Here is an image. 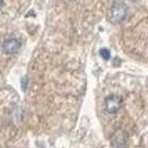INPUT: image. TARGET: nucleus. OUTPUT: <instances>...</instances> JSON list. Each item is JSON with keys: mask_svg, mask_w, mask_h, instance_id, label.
I'll use <instances>...</instances> for the list:
<instances>
[{"mask_svg": "<svg viewBox=\"0 0 148 148\" xmlns=\"http://www.w3.org/2000/svg\"><path fill=\"white\" fill-rule=\"evenodd\" d=\"M100 56H101L104 60H111V53L108 49H101V50H100Z\"/></svg>", "mask_w": 148, "mask_h": 148, "instance_id": "obj_5", "label": "nucleus"}, {"mask_svg": "<svg viewBox=\"0 0 148 148\" xmlns=\"http://www.w3.org/2000/svg\"><path fill=\"white\" fill-rule=\"evenodd\" d=\"M127 15V7L125 3L116 1L112 4L110 11V21L112 24H121Z\"/></svg>", "mask_w": 148, "mask_h": 148, "instance_id": "obj_1", "label": "nucleus"}, {"mask_svg": "<svg viewBox=\"0 0 148 148\" xmlns=\"http://www.w3.org/2000/svg\"><path fill=\"white\" fill-rule=\"evenodd\" d=\"M3 6V0H0V7Z\"/></svg>", "mask_w": 148, "mask_h": 148, "instance_id": "obj_7", "label": "nucleus"}, {"mask_svg": "<svg viewBox=\"0 0 148 148\" xmlns=\"http://www.w3.org/2000/svg\"><path fill=\"white\" fill-rule=\"evenodd\" d=\"M126 143H127V134H126V132L116 130L115 133H114V136H112V138H111V144L116 148H121V147H125Z\"/></svg>", "mask_w": 148, "mask_h": 148, "instance_id": "obj_3", "label": "nucleus"}, {"mask_svg": "<svg viewBox=\"0 0 148 148\" xmlns=\"http://www.w3.org/2000/svg\"><path fill=\"white\" fill-rule=\"evenodd\" d=\"M19 49H21V42L18 39H7L3 43V51L7 54H15V53H18Z\"/></svg>", "mask_w": 148, "mask_h": 148, "instance_id": "obj_4", "label": "nucleus"}, {"mask_svg": "<svg viewBox=\"0 0 148 148\" xmlns=\"http://www.w3.org/2000/svg\"><path fill=\"white\" fill-rule=\"evenodd\" d=\"M26 82H28V77H22V90H26Z\"/></svg>", "mask_w": 148, "mask_h": 148, "instance_id": "obj_6", "label": "nucleus"}, {"mask_svg": "<svg viewBox=\"0 0 148 148\" xmlns=\"http://www.w3.org/2000/svg\"><path fill=\"white\" fill-rule=\"evenodd\" d=\"M104 107L108 114H116L122 108V98L119 96H108L104 101Z\"/></svg>", "mask_w": 148, "mask_h": 148, "instance_id": "obj_2", "label": "nucleus"}]
</instances>
